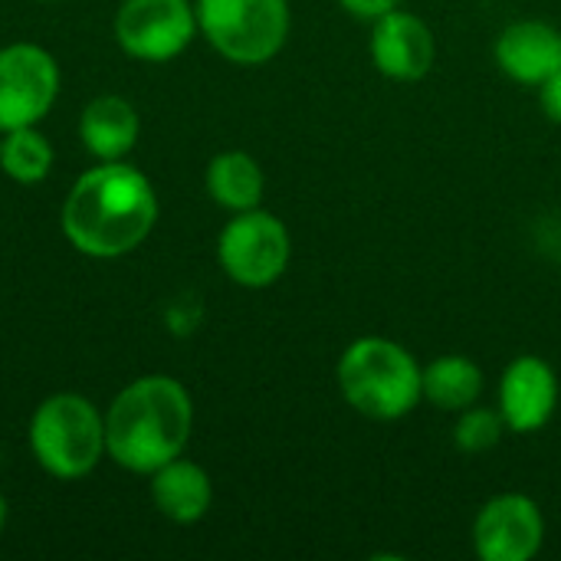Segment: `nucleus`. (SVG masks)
I'll use <instances>...</instances> for the list:
<instances>
[{"mask_svg":"<svg viewBox=\"0 0 561 561\" xmlns=\"http://www.w3.org/2000/svg\"><path fill=\"white\" fill-rule=\"evenodd\" d=\"M154 220L158 197L151 181L122 161H102L85 171L62 204L66 240L95 260H115L141 247Z\"/></svg>","mask_w":561,"mask_h":561,"instance_id":"obj_1","label":"nucleus"},{"mask_svg":"<svg viewBox=\"0 0 561 561\" xmlns=\"http://www.w3.org/2000/svg\"><path fill=\"white\" fill-rule=\"evenodd\" d=\"M191 427L194 404L184 385L148 375L112 401L105 414V454L131 473H154L181 457Z\"/></svg>","mask_w":561,"mask_h":561,"instance_id":"obj_2","label":"nucleus"},{"mask_svg":"<svg viewBox=\"0 0 561 561\" xmlns=\"http://www.w3.org/2000/svg\"><path fill=\"white\" fill-rule=\"evenodd\" d=\"M345 404L368 421H401L424 401V368L394 339H355L335 368Z\"/></svg>","mask_w":561,"mask_h":561,"instance_id":"obj_3","label":"nucleus"},{"mask_svg":"<svg viewBox=\"0 0 561 561\" xmlns=\"http://www.w3.org/2000/svg\"><path fill=\"white\" fill-rule=\"evenodd\" d=\"M30 447L46 473L79 480L92 473L105 454V421L85 398L53 394L33 414Z\"/></svg>","mask_w":561,"mask_h":561,"instance_id":"obj_4","label":"nucleus"},{"mask_svg":"<svg viewBox=\"0 0 561 561\" xmlns=\"http://www.w3.org/2000/svg\"><path fill=\"white\" fill-rule=\"evenodd\" d=\"M197 30L237 66L270 62L289 39V0H197Z\"/></svg>","mask_w":561,"mask_h":561,"instance_id":"obj_5","label":"nucleus"},{"mask_svg":"<svg viewBox=\"0 0 561 561\" xmlns=\"http://www.w3.org/2000/svg\"><path fill=\"white\" fill-rule=\"evenodd\" d=\"M293 256V240L286 224L270 210H240L217 240V260L224 273L247 286V289H266L273 286Z\"/></svg>","mask_w":561,"mask_h":561,"instance_id":"obj_6","label":"nucleus"},{"mask_svg":"<svg viewBox=\"0 0 561 561\" xmlns=\"http://www.w3.org/2000/svg\"><path fill=\"white\" fill-rule=\"evenodd\" d=\"M197 33V10L187 0H125L115 16L118 46L145 62L181 56Z\"/></svg>","mask_w":561,"mask_h":561,"instance_id":"obj_7","label":"nucleus"},{"mask_svg":"<svg viewBox=\"0 0 561 561\" xmlns=\"http://www.w3.org/2000/svg\"><path fill=\"white\" fill-rule=\"evenodd\" d=\"M56 59L33 43L0 49V131L36 125L56 102Z\"/></svg>","mask_w":561,"mask_h":561,"instance_id":"obj_8","label":"nucleus"},{"mask_svg":"<svg viewBox=\"0 0 561 561\" xmlns=\"http://www.w3.org/2000/svg\"><path fill=\"white\" fill-rule=\"evenodd\" d=\"M473 552L483 561H529L542 552L546 516L526 493H500L486 500L470 529Z\"/></svg>","mask_w":561,"mask_h":561,"instance_id":"obj_9","label":"nucleus"},{"mask_svg":"<svg viewBox=\"0 0 561 561\" xmlns=\"http://www.w3.org/2000/svg\"><path fill=\"white\" fill-rule=\"evenodd\" d=\"M368 53L375 69L394 82H421L437 59L434 30L411 10H388L385 16L371 20Z\"/></svg>","mask_w":561,"mask_h":561,"instance_id":"obj_10","label":"nucleus"},{"mask_svg":"<svg viewBox=\"0 0 561 561\" xmlns=\"http://www.w3.org/2000/svg\"><path fill=\"white\" fill-rule=\"evenodd\" d=\"M500 414L513 434H539L559 408V375L539 355H519L500 378Z\"/></svg>","mask_w":561,"mask_h":561,"instance_id":"obj_11","label":"nucleus"},{"mask_svg":"<svg viewBox=\"0 0 561 561\" xmlns=\"http://www.w3.org/2000/svg\"><path fill=\"white\" fill-rule=\"evenodd\" d=\"M493 56L503 76L539 89L561 69V30L546 20H516L496 36Z\"/></svg>","mask_w":561,"mask_h":561,"instance_id":"obj_12","label":"nucleus"},{"mask_svg":"<svg viewBox=\"0 0 561 561\" xmlns=\"http://www.w3.org/2000/svg\"><path fill=\"white\" fill-rule=\"evenodd\" d=\"M151 477H154L151 496H154V506L161 510V516H168L171 523H181V526H191L207 516L214 490H210V477L197 463L174 457L171 463L158 467Z\"/></svg>","mask_w":561,"mask_h":561,"instance_id":"obj_13","label":"nucleus"},{"mask_svg":"<svg viewBox=\"0 0 561 561\" xmlns=\"http://www.w3.org/2000/svg\"><path fill=\"white\" fill-rule=\"evenodd\" d=\"M79 135L99 161L125 158L138 141V115L131 102L118 95H99L79 118Z\"/></svg>","mask_w":561,"mask_h":561,"instance_id":"obj_14","label":"nucleus"},{"mask_svg":"<svg viewBox=\"0 0 561 561\" xmlns=\"http://www.w3.org/2000/svg\"><path fill=\"white\" fill-rule=\"evenodd\" d=\"M483 368L467 355H440L424 368V401L437 411L460 414L483 398Z\"/></svg>","mask_w":561,"mask_h":561,"instance_id":"obj_15","label":"nucleus"},{"mask_svg":"<svg viewBox=\"0 0 561 561\" xmlns=\"http://www.w3.org/2000/svg\"><path fill=\"white\" fill-rule=\"evenodd\" d=\"M207 191L220 207L240 214L260 207L266 178L256 158H250L247 151H224L207 168Z\"/></svg>","mask_w":561,"mask_h":561,"instance_id":"obj_16","label":"nucleus"},{"mask_svg":"<svg viewBox=\"0 0 561 561\" xmlns=\"http://www.w3.org/2000/svg\"><path fill=\"white\" fill-rule=\"evenodd\" d=\"M0 168L20 184H36L53 168V148L33 125L13 128L0 141Z\"/></svg>","mask_w":561,"mask_h":561,"instance_id":"obj_17","label":"nucleus"},{"mask_svg":"<svg viewBox=\"0 0 561 561\" xmlns=\"http://www.w3.org/2000/svg\"><path fill=\"white\" fill-rule=\"evenodd\" d=\"M506 421L500 414V408H483V404H473L467 411L457 414V424H454V444L457 450H463L467 457H480V454H490L503 434H506Z\"/></svg>","mask_w":561,"mask_h":561,"instance_id":"obj_18","label":"nucleus"},{"mask_svg":"<svg viewBox=\"0 0 561 561\" xmlns=\"http://www.w3.org/2000/svg\"><path fill=\"white\" fill-rule=\"evenodd\" d=\"M539 105L549 115V122L561 125V69H556L542 85H539Z\"/></svg>","mask_w":561,"mask_h":561,"instance_id":"obj_19","label":"nucleus"},{"mask_svg":"<svg viewBox=\"0 0 561 561\" xmlns=\"http://www.w3.org/2000/svg\"><path fill=\"white\" fill-rule=\"evenodd\" d=\"M345 13L358 16V20H378L385 16L388 10L401 7V0H339Z\"/></svg>","mask_w":561,"mask_h":561,"instance_id":"obj_20","label":"nucleus"},{"mask_svg":"<svg viewBox=\"0 0 561 561\" xmlns=\"http://www.w3.org/2000/svg\"><path fill=\"white\" fill-rule=\"evenodd\" d=\"M3 523H7V503H3V496H0V533H3Z\"/></svg>","mask_w":561,"mask_h":561,"instance_id":"obj_21","label":"nucleus"}]
</instances>
